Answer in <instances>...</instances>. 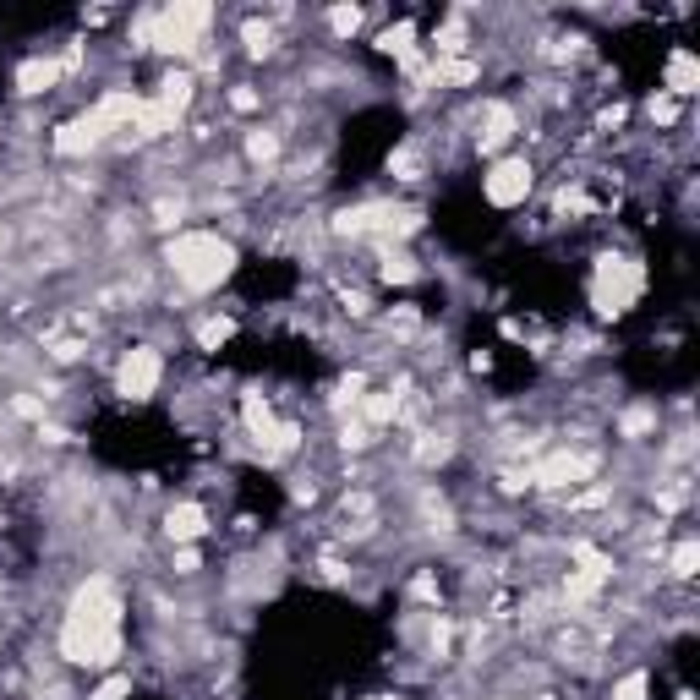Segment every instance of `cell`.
I'll return each instance as SVG.
<instances>
[{"label":"cell","instance_id":"cell-16","mask_svg":"<svg viewBox=\"0 0 700 700\" xmlns=\"http://www.w3.org/2000/svg\"><path fill=\"white\" fill-rule=\"evenodd\" d=\"M241 422H247V433L263 443L268 449V438H274V411H268V400H258V394H247V400H241Z\"/></svg>","mask_w":700,"mask_h":700},{"label":"cell","instance_id":"cell-31","mask_svg":"<svg viewBox=\"0 0 700 700\" xmlns=\"http://www.w3.org/2000/svg\"><path fill=\"white\" fill-rule=\"evenodd\" d=\"M340 443H345V449H356V454L372 449V427H367V422H345V427H340Z\"/></svg>","mask_w":700,"mask_h":700},{"label":"cell","instance_id":"cell-25","mask_svg":"<svg viewBox=\"0 0 700 700\" xmlns=\"http://www.w3.org/2000/svg\"><path fill=\"white\" fill-rule=\"evenodd\" d=\"M126 695H132V673H110V679H104L88 700H126Z\"/></svg>","mask_w":700,"mask_h":700},{"label":"cell","instance_id":"cell-24","mask_svg":"<svg viewBox=\"0 0 700 700\" xmlns=\"http://www.w3.org/2000/svg\"><path fill=\"white\" fill-rule=\"evenodd\" d=\"M389 170L400 175V181H422V159H416V148H400V154H389Z\"/></svg>","mask_w":700,"mask_h":700},{"label":"cell","instance_id":"cell-39","mask_svg":"<svg viewBox=\"0 0 700 700\" xmlns=\"http://www.w3.org/2000/svg\"><path fill=\"white\" fill-rule=\"evenodd\" d=\"M0 247H6V230H0Z\"/></svg>","mask_w":700,"mask_h":700},{"label":"cell","instance_id":"cell-8","mask_svg":"<svg viewBox=\"0 0 700 700\" xmlns=\"http://www.w3.org/2000/svg\"><path fill=\"white\" fill-rule=\"evenodd\" d=\"M597 476V454H575V449H553L542 465L531 471L536 487H580Z\"/></svg>","mask_w":700,"mask_h":700},{"label":"cell","instance_id":"cell-2","mask_svg":"<svg viewBox=\"0 0 700 700\" xmlns=\"http://www.w3.org/2000/svg\"><path fill=\"white\" fill-rule=\"evenodd\" d=\"M165 263H170V274L181 279V290L208 296V290H219L230 274H236V247H230L225 236H214V230H181V236L165 247Z\"/></svg>","mask_w":700,"mask_h":700},{"label":"cell","instance_id":"cell-22","mask_svg":"<svg viewBox=\"0 0 700 700\" xmlns=\"http://www.w3.org/2000/svg\"><path fill=\"white\" fill-rule=\"evenodd\" d=\"M241 44H247V55H274V28H268V22H247V28H241Z\"/></svg>","mask_w":700,"mask_h":700},{"label":"cell","instance_id":"cell-32","mask_svg":"<svg viewBox=\"0 0 700 700\" xmlns=\"http://www.w3.org/2000/svg\"><path fill=\"white\" fill-rule=\"evenodd\" d=\"M258 88H247V83H236V88H230V110H241V115H252V110H258Z\"/></svg>","mask_w":700,"mask_h":700},{"label":"cell","instance_id":"cell-3","mask_svg":"<svg viewBox=\"0 0 700 700\" xmlns=\"http://www.w3.org/2000/svg\"><path fill=\"white\" fill-rule=\"evenodd\" d=\"M640 290H646V268L635 258H597V274H591V307L602 312V318H624L629 307L640 301Z\"/></svg>","mask_w":700,"mask_h":700},{"label":"cell","instance_id":"cell-23","mask_svg":"<svg viewBox=\"0 0 700 700\" xmlns=\"http://www.w3.org/2000/svg\"><path fill=\"white\" fill-rule=\"evenodd\" d=\"M651 427H657V411H651V405H635V411H624L618 433H624V438H640V433H651Z\"/></svg>","mask_w":700,"mask_h":700},{"label":"cell","instance_id":"cell-5","mask_svg":"<svg viewBox=\"0 0 700 700\" xmlns=\"http://www.w3.org/2000/svg\"><path fill=\"white\" fill-rule=\"evenodd\" d=\"M159 378H165V356H159L154 345H132L121 356V367H115V389H121L126 400H154Z\"/></svg>","mask_w":700,"mask_h":700},{"label":"cell","instance_id":"cell-20","mask_svg":"<svg viewBox=\"0 0 700 700\" xmlns=\"http://www.w3.org/2000/svg\"><path fill=\"white\" fill-rule=\"evenodd\" d=\"M247 159H258V165H274V159H279V132L258 126V132L247 137Z\"/></svg>","mask_w":700,"mask_h":700},{"label":"cell","instance_id":"cell-19","mask_svg":"<svg viewBox=\"0 0 700 700\" xmlns=\"http://www.w3.org/2000/svg\"><path fill=\"white\" fill-rule=\"evenodd\" d=\"M383 279H389V285H411V279H422V263H416L411 252H389V258H383Z\"/></svg>","mask_w":700,"mask_h":700},{"label":"cell","instance_id":"cell-17","mask_svg":"<svg viewBox=\"0 0 700 700\" xmlns=\"http://www.w3.org/2000/svg\"><path fill=\"white\" fill-rule=\"evenodd\" d=\"M378 50L383 55H411L416 50V22L405 17V22H394V28H383L378 33Z\"/></svg>","mask_w":700,"mask_h":700},{"label":"cell","instance_id":"cell-9","mask_svg":"<svg viewBox=\"0 0 700 700\" xmlns=\"http://www.w3.org/2000/svg\"><path fill=\"white\" fill-rule=\"evenodd\" d=\"M203 531H208V509L203 504H170L165 509V536L175 547H192Z\"/></svg>","mask_w":700,"mask_h":700},{"label":"cell","instance_id":"cell-1","mask_svg":"<svg viewBox=\"0 0 700 700\" xmlns=\"http://www.w3.org/2000/svg\"><path fill=\"white\" fill-rule=\"evenodd\" d=\"M61 657L77 668H115L121 657V591L110 575H88L61 618Z\"/></svg>","mask_w":700,"mask_h":700},{"label":"cell","instance_id":"cell-30","mask_svg":"<svg viewBox=\"0 0 700 700\" xmlns=\"http://www.w3.org/2000/svg\"><path fill=\"white\" fill-rule=\"evenodd\" d=\"M646 115H651V121H657V126H673V121H679V99H668V93H657V99L646 104Z\"/></svg>","mask_w":700,"mask_h":700},{"label":"cell","instance_id":"cell-13","mask_svg":"<svg viewBox=\"0 0 700 700\" xmlns=\"http://www.w3.org/2000/svg\"><path fill=\"white\" fill-rule=\"evenodd\" d=\"M61 83V61H44V55H33V61L17 66V93L22 99H39V93H50Z\"/></svg>","mask_w":700,"mask_h":700},{"label":"cell","instance_id":"cell-34","mask_svg":"<svg viewBox=\"0 0 700 700\" xmlns=\"http://www.w3.org/2000/svg\"><path fill=\"white\" fill-rule=\"evenodd\" d=\"M427 651H433V657H443V651H449V624H433V635H427Z\"/></svg>","mask_w":700,"mask_h":700},{"label":"cell","instance_id":"cell-27","mask_svg":"<svg viewBox=\"0 0 700 700\" xmlns=\"http://www.w3.org/2000/svg\"><path fill=\"white\" fill-rule=\"evenodd\" d=\"M181 214H186V203H181V197H159V203H154V225H159V230L181 225Z\"/></svg>","mask_w":700,"mask_h":700},{"label":"cell","instance_id":"cell-35","mask_svg":"<svg viewBox=\"0 0 700 700\" xmlns=\"http://www.w3.org/2000/svg\"><path fill=\"white\" fill-rule=\"evenodd\" d=\"M83 350H88L83 340H61V345L50 350V356H55V361H77V356H83Z\"/></svg>","mask_w":700,"mask_h":700},{"label":"cell","instance_id":"cell-10","mask_svg":"<svg viewBox=\"0 0 700 700\" xmlns=\"http://www.w3.org/2000/svg\"><path fill=\"white\" fill-rule=\"evenodd\" d=\"M356 422H367L372 433H378V427H389V422H400L405 416V394H394V389H372V394H361L356 400Z\"/></svg>","mask_w":700,"mask_h":700},{"label":"cell","instance_id":"cell-7","mask_svg":"<svg viewBox=\"0 0 700 700\" xmlns=\"http://www.w3.org/2000/svg\"><path fill=\"white\" fill-rule=\"evenodd\" d=\"M137 110H143V93H132V88H110V93H99V104H93L83 121L104 137V143H110L115 132H132Z\"/></svg>","mask_w":700,"mask_h":700},{"label":"cell","instance_id":"cell-15","mask_svg":"<svg viewBox=\"0 0 700 700\" xmlns=\"http://www.w3.org/2000/svg\"><path fill=\"white\" fill-rule=\"evenodd\" d=\"M700 88V61L690 50H673L668 55V99H690Z\"/></svg>","mask_w":700,"mask_h":700},{"label":"cell","instance_id":"cell-11","mask_svg":"<svg viewBox=\"0 0 700 700\" xmlns=\"http://www.w3.org/2000/svg\"><path fill=\"white\" fill-rule=\"evenodd\" d=\"M515 132H520L515 110H509V104H487V110H482V132H476V148H482V154H498Z\"/></svg>","mask_w":700,"mask_h":700},{"label":"cell","instance_id":"cell-37","mask_svg":"<svg viewBox=\"0 0 700 700\" xmlns=\"http://www.w3.org/2000/svg\"><path fill=\"white\" fill-rule=\"evenodd\" d=\"M39 438H44V443H66L72 433H66V427H50V422H44V427H39Z\"/></svg>","mask_w":700,"mask_h":700},{"label":"cell","instance_id":"cell-38","mask_svg":"<svg viewBox=\"0 0 700 700\" xmlns=\"http://www.w3.org/2000/svg\"><path fill=\"white\" fill-rule=\"evenodd\" d=\"M679 700H695V695H690V690H684V695H679Z\"/></svg>","mask_w":700,"mask_h":700},{"label":"cell","instance_id":"cell-21","mask_svg":"<svg viewBox=\"0 0 700 700\" xmlns=\"http://www.w3.org/2000/svg\"><path fill=\"white\" fill-rule=\"evenodd\" d=\"M230 334H236V323H230V318H203V323H197V345H203V350H219Z\"/></svg>","mask_w":700,"mask_h":700},{"label":"cell","instance_id":"cell-36","mask_svg":"<svg viewBox=\"0 0 700 700\" xmlns=\"http://www.w3.org/2000/svg\"><path fill=\"white\" fill-rule=\"evenodd\" d=\"M197 569H203V564H197V553H192V547H181V553H175V575H197Z\"/></svg>","mask_w":700,"mask_h":700},{"label":"cell","instance_id":"cell-26","mask_svg":"<svg viewBox=\"0 0 700 700\" xmlns=\"http://www.w3.org/2000/svg\"><path fill=\"white\" fill-rule=\"evenodd\" d=\"M646 690H651L646 673H624V679L613 684V700H646Z\"/></svg>","mask_w":700,"mask_h":700},{"label":"cell","instance_id":"cell-40","mask_svg":"<svg viewBox=\"0 0 700 700\" xmlns=\"http://www.w3.org/2000/svg\"><path fill=\"white\" fill-rule=\"evenodd\" d=\"M383 700H400V695H383Z\"/></svg>","mask_w":700,"mask_h":700},{"label":"cell","instance_id":"cell-4","mask_svg":"<svg viewBox=\"0 0 700 700\" xmlns=\"http://www.w3.org/2000/svg\"><path fill=\"white\" fill-rule=\"evenodd\" d=\"M214 22V6L203 0H175V6L154 11V33H148V50H165V55H192L197 39L208 33Z\"/></svg>","mask_w":700,"mask_h":700},{"label":"cell","instance_id":"cell-29","mask_svg":"<svg viewBox=\"0 0 700 700\" xmlns=\"http://www.w3.org/2000/svg\"><path fill=\"white\" fill-rule=\"evenodd\" d=\"M329 28L340 33V39H350V33L361 28V11H356V6H334V11H329Z\"/></svg>","mask_w":700,"mask_h":700},{"label":"cell","instance_id":"cell-28","mask_svg":"<svg viewBox=\"0 0 700 700\" xmlns=\"http://www.w3.org/2000/svg\"><path fill=\"white\" fill-rule=\"evenodd\" d=\"M695 564H700V542H679V553H673V575L690 580V575H695Z\"/></svg>","mask_w":700,"mask_h":700},{"label":"cell","instance_id":"cell-12","mask_svg":"<svg viewBox=\"0 0 700 700\" xmlns=\"http://www.w3.org/2000/svg\"><path fill=\"white\" fill-rule=\"evenodd\" d=\"M192 93H197V77L181 66V72H165V77H159V99H154V104H159V110H170L175 121H181V115L192 110Z\"/></svg>","mask_w":700,"mask_h":700},{"label":"cell","instance_id":"cell-14","mask_svg":"<svg viewBox=\"0 0 700 700\" xmlns=\"http://www.w3.org/2000/svg\"><path fill=\"white\" fill-rule=\"evenodd\" d=\"M99 143H104V137L93 132V126L83 121V115H77V121H66L61 132L50 137V148H55V154H61V159H83V154H93V148H99Z\"/></svg>","mask_w":700,"mask_h":700},{"label":"cell","instance_id":"cell-33","mask_svg":"<svg viewBox=\"0 0 700 700\" xmlns=\"http://www.w3.org/2000/svg\"><path fill=\"white\" fill-rule=\"evenodd\" d=\"M11 411H17L22 422H39L44 427V400H33V394H17V400H11Z\"/></svg>","mask_w":700,"mask_h":700},{"label":"cell","instance_id":"cell-18","mask_svg":"<svg viewBox=\"0 0 700 700\" xmlns=\"http://www.w3.org/2000/svg\"><path fill=\"white\" fill-rule=\"evenodd\" d=\"M449 454H454L449 433H422V438H416V465H443Z\"/></svg>","mask_w":700,"mask_h":700},{"label":"cell","instance_id":"cell-6","mask_svg":"<svg viewBox=\"0 0 700 700\" xmlns=\"http://www.w3.org/2000/svg\"><path fill=\"white\" fill-rule=\"evenodd\" d=\"M531 159H498L493 170L482 175V192L493 208H520L525 197H531Z\"/></svg>","mask_w":700,"mask_h":700}]
</instances>
